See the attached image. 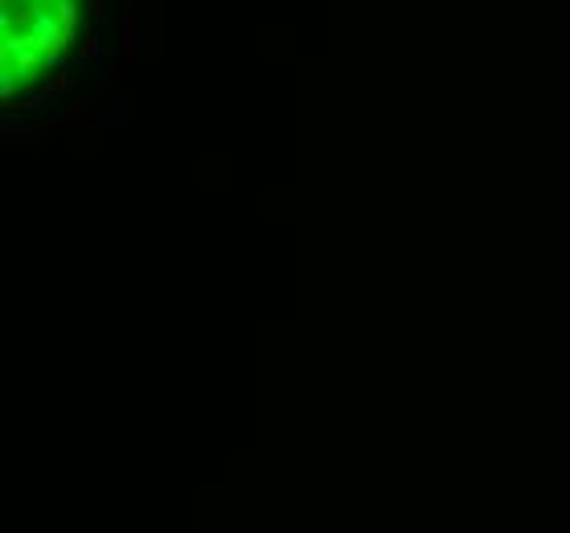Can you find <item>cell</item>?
Instances as JSON below:
<instances>
[{"instance_id":"cell-2","label":"cell","mask_w":570,"mask_h":533,"mask_svg":"<svg viewBox=\"0 0 570 533\" xmlns=\"http://www.w3.org/2000/svg\"><path fill=\"white\" fill-rule=\"evenodd\" d=\"M4 139H8V144H42V139H49V132H45V128H21V124H8V128H4Z\"/></svg>"},{"instance_id":"cell-1","label":"cell","mask_w":570,"mask_h":533,"mask_svg":"<svg viewBox=\"0 0 570 533\" xmlns=\"http://www.w3.org/2000/svg\"><path fill=\"white\" fill-rule=\"evenodd\" d=\"M42 66H45V53H42V49H29V53H17L8 70H12L17 78H29V74H33V70H42Z\"/></svg>"},{"instance_id":"cell-10","label":"cell","mask_w":570,"mask_h":533,"mask_svg":"<svg viewBox=\"0 0 570 533\" xmlns=\"http://www.w3.org/2000/svg\"><path fill=\"white\" fill-rule=\"evenodd\" d=\"M103 12H107V0H87V17H90V21H103Z\"/></svg>"},{"instance_id":"cell-6","label":"cell","mask_w":570,"mask_h":533,"mask_svg":"<svg viewBox=\"0 0 570 533\" xmlns=\"http://www.w3.org/2000/svg\"><path fill=\"white\" fill-rule=\"evenodd\" d=\"M94 58H103V42L90 33V37H83V62H94Z\"/></svg>"},{"instance_id":"cell-11","label":"cell","mask_w":570,"mask_h":533,"mask_svg":"<svg viewBox=\"0 0 570 533\" xmlns=\"http://www.w3.org/2000/svg\"><path fill=\"white\" fill-rule=\"evenodd\" d=\"M119 74H124V62H111V66H107V87L111 90L119 87Z\"/></svg>"},{"instance_id":"cell-3","label":"cell","mask_w":570,"mask_h":533,"mask_svg":"<svg viewBox=\"0 0 570 533\" xmlns=\"http://www.w3.org/2000/svg\"><path fill=\"white\" fill-rule=\"evenodd\" d=\"M119 49L124 58H135V12L124 8V25H119Z\"/></svg>"},{"instance_id":"cell-5","label":"cell","mask_w":570,"mask_h":533,"mask_svg":"<svg viewBox=\"0 0 570 533\" xmlns=\"http://www.w3.org/2000/svg\"><path fill=\"white\" fill-rule=\"evenodd\" d=\"M21 111H25V103H12V99H8V103H0V124H4V128H8V124H17V115H21Z\"/></svg>"},{"instance_id":"cell-12","label":"cell","mask_w":570,"mask_h":533,"mask_svg":"<svg viewBox=\"0 0 570 533\" xmlns=\"http://www.w3.org/2000/svg\"><path fill=\"white\" fill-rule=\"evenodd\" d=\"M33 8H53V4H62V0H29Z\"/></svg>"},{"instance_id":"cell-4","label":"cell","mask_w":570,"mask_h":533,"mask_svg":"<svg viewBox=\"0 0 570 533\" xmlns=\"http://www.w3.org/2000/svg\"><path fill=\"white\" fill-rule=\"evenodd\" d=\"M53 17H58V25H62V29H70V33L78 29V4H74V0L53 4Z\"/></svg>"},{"instance_id":"cell-8","label":"cell","mask_w":570,"mask_h":533,"mask_svg":"<svg viewBox=\"0 0 570 533\" xmlns=\"http://www.w3.org/2000/svg\"><path fill=\"white\" fill-rule=\"evenodd\" d=\"M53 99H58V94H49V90H42L37 99H29V103H25V111H49V107H53Z\"/></svg>"},{"instance_id":"cell-7","label":"cell","mask_w":570,"mask_h":533,"mask_svg":"<svg viewBox=\"0 0 570 533\" xmlns=\"http://www.w3.org/2000/svg\"><path fill=\"white\" fill-rule=\"evenodd\" d=\"M45 90H49V94H66V90H70V74H66V70H58V74L45 83Z\"/></svg>"},{"instance_id":"cell-9","label":"cell","mask_w":570,"mask_h":533,"mask_svg":"<svg viewBox=\"0 0 570 533\" xmlns=\"http://www.w3.org/2000/svg\"><path fill=\"white\" fill-rule=\"evenodd\" d=\"M87 107H90L87 99H83V103H74V107L62 115V124H78V119H87Z\"/></svg>"}]
</instances>
